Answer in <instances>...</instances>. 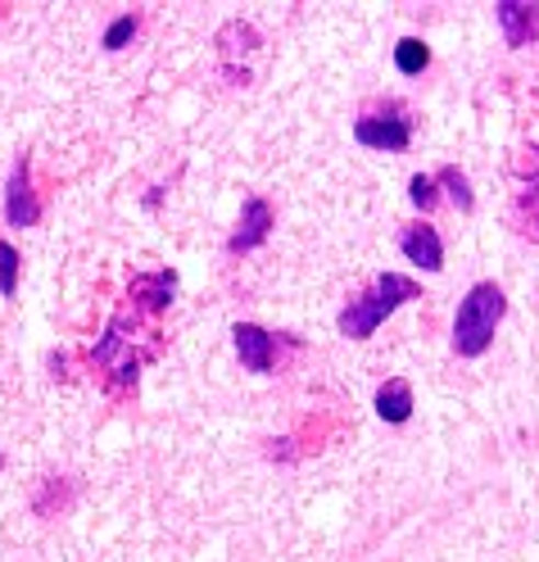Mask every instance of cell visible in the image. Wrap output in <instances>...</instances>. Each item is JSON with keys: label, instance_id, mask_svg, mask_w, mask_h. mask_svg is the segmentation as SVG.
I'll use <instances>...</instances> for the list:
<instances>
[{"label": "cell", "instance_id": "obj_1", "mask_svg": "<svg viewBox=\"0 0 539 562\" xmlns=\"http://www.w3.org/2000/svg\"><path fill=\"white\" fill-rule=\"evenodd\" d=\"M413 300H422V286H417L413 277H404V272H381L363 295H353V300L336 313V331H340L345 340H368V336H377V327L390 318L394 308H404V304H413Z\"/></svg>", "mask_w": 539, "mask_h": 562}, {"label": "cell", "instance_id": "obj_2", "mask_svg": "<svg viewBox=\"0 0 539 562\" xmlns=\"http://www.w3.org/2000/svg\"><path fill=\"white\" fill-rule=\"evenodd\" d=\"M503 313H508V295H503V286H494V281H476V286L458 300V313H453V355L458 359H481L494 345Z\"/></svg>", "mask_w": 539, "mask_h": 562}, {"label": "cell", "instance_id": "obj_3", "mask_svg": "<svg viewBox=\"0 0 539 562\" xmlns=\"http://www.w3.org/2000/svg\"><path fill=\"white\" fill-rule=\"evenodd\" d=\"M353 140L368 150H385V155H400L413 146V119L400 110V104H390L381 114H363L353 123Z\"/></svg>", "mask_w": 539, "mask_h": 562}, {"label": "cell", "instance_id": "obj_4", "mask_svg": "<svg viewBox=\"0 0 539 562\" xmlns=\"http://www.w3.org/2000/svg\"><path fill=\"white\" fill-rule=\"evenodd\" d=\"M232 345H236V359L245 372H255V376H268L277 368V355H281V345H300L295 336H277L259 323H236L232 327Z\"/></svg>", "mask_w": 539, "mask_h": 562}, {"label": "cell", "instance_id": "obj_5", "mask_svg": "<svg viewBox=\"0 0 539 562\" xmlns=\"http://www.w3.org/2000/svg\"><path fill=\"white\" fill-rule=\"evenodd\" d=\"M5 223L10 227H37L42 223V200L32 191V159L19 155L5 182Z\"/></svg>", "mask_w": 539, "mask_h": 562}, {"label": "cell", "instance_id": "obj_6", "mask_svg": "<svg viewBox=\"0 0 539 562\" xmlns=\"http://www.w3.org/2000/svg\"><path fill=\"white\" fill-rule=\"evenodd\" d=\"M277 218H272V204L263 195H249L240 204V218H236V232L227 236V255H249V250H259V245L272 236Z\"/></svg>", "mask_w": 539, "mask_h": 562}, {"label": "cell", "instance_id": "obj_7", "mask_svg": "<svg viewBox=\"0 0 539 562\" xmlns=\"http://www.w3.org/2000/svg\"><path fill=\"white\" fill-rule=\"evenodd\" d=\"M494 19H498V32L508 50H526L539 42V5H521V0H498L494 5Z\"/></svg>", "mask_w": 539, "mask_h": 562}, {"label": "cell", "instance_id": "obj_8", "mask_svg": "<svg viewBox=\"0 0 539 562\" xmlns=\"http://www.w3.org/2000/svg\"><path fill=\"white\" fill-rule=\"evenodd\" d=\"M400 255L408 263H417L422 272H440L445 268V240L430 223H408L400 232Z\"/></svg>", "mask_w": 539, "mask_h": 562}, {"label": "cell", "instance_id": "obj_9", "mask_svg": "<svg viewBox=\"0 0 539 562\" xmlns=\"http://www.w3.org/2000/svg\"><path fill=\"white\" fill-rule=\"evenodd\" d=\"M127 295H132V308H141V313H164V308L172 304V295H177V272H172V268L136 272L132 286H127Z\"/></svg>", "mask_w": 539, "mask_h": 562}, {"label": "cell", "instance_id": "obj_10", "mask_svg": "<svg viewBox=\"0 0 539 562\" xmlns=\"http://www.w3.org/2000/svg\"><path fill=\"white\" fill-rule=\"evenodd\" d=\"M377 417L390 422V427H404V422L413 417V385L404 376L381 381V391H377Z\"/></svg>", "mask_w": 539, "mask_h": 562}, {"label": "cell", "instance_id": "obj_11", "mask_svg": "<svg viewBox=\"0 0 539 562\" xmlns=\"http://www.w3.org/2000/svg\"><path fill=\"white\" fill-rule=\"evenodd\" d=\"M508 223H513L517 236H526V240L539 245V187L517 191V200L508 204Z\"/></svg>", "mask_w": 539, "mask_h": 562}, {"label": "cell", "instance_id": "obj_12", "mask_svg": "<svg viewBox=\"0 0 539 562\" xmlns=\"http://www.w3.org/2000/svg\"><path fill=\"white\" fill-rule=\"evenodd\" d=\"M263 42H259V32L249 27V23H240V19H232V23H223V32H218V50H223V59L232 64L236 55H249V50H259Z\"/></svg>", "mask_w": 539, "mask_h": 562}, {"label": "cell", "instance_id": "obj_13", "mask_svg": "<svg viewBox=\"0 0 539 562\" xmlns=\"http://www.w3.org/2000/svg\"><path fill=\"white\" fill-rule=\"evenodd\" d=\"M436 187H445V195L453 200V209H458V214H472V209H476L472 182H467V172H462L458 164H445V168L436 172Z\"/></svg>", "mask_w": 539, "mask_h": 562}, {"label": "cell", "instance_id": "obj_14", "mask_svg": "<svg viewBox=\"0 0 539 562\" xmlns=\"http://www.w3.org/2000/svg\"><path fill=\"white\" fill-rule=\"evenodd\" d=\"M430 64V46L422 37H404L400 46H394V68H400L404 78H422Z\"/></svg>", "mask_w": 539, "mask_h": 562}, {"label": "cell", "instance_id": "obj_15", "mask_svg": "<svg viewBox=\"0 0 539 562\" xmlns=\"http://www.w3.org/2000/svg\"><path fill=\"white\" fill-rule=\"evenodd\" d=\"M19 272H23V259L10 240H0V295L14 300L19 295Z\"/></svg>", "mask_w": 539, "mask_h": 562}, {"label": "cell", "instance_id": "obj_16", "mask_svg": "<svg viewBox=\"0 0 539 562\" xmlns=\"http://www.w3.org/2000/svg\"><path fill=\"white\" fill-rule=\"evenodd\" d=\"M408 200H413V209L430 214V209L440 204V187H436V178H426V172H413V178H408Z\"/></svg>", "mask_w": 539, "mask_h": 562}, {"label": "cell", "instance_id": "obj_17", "mask_svg": "<svg viewBox=\"0 0 539 562\" xmlns=\"http://www.w3.org/2000/svg\"><path fill=\"white\" fill-rule=\"evenodd\" d=\"M136 32H141V19H136V14H119L110 27H104V42H100V46H104V50H123V46L136 37Z\"/></svg>", "mask_w": 539, "mask_h": 562}, {"label": "cell", "instance_id": "obj_18", "mask_svg": "<svg viewBox=\"0 0 539 562\" xmlns=\"http://www.w3.org/2000/svg\"><path fill=\"white\" fill-rule=\"evenodd\" d=\"M513 172H517L526 187H539V140H535V146H526V150L513 159Z\"/></svg>", "mask_w": 539, "mask_h": 562}]
</instances>
